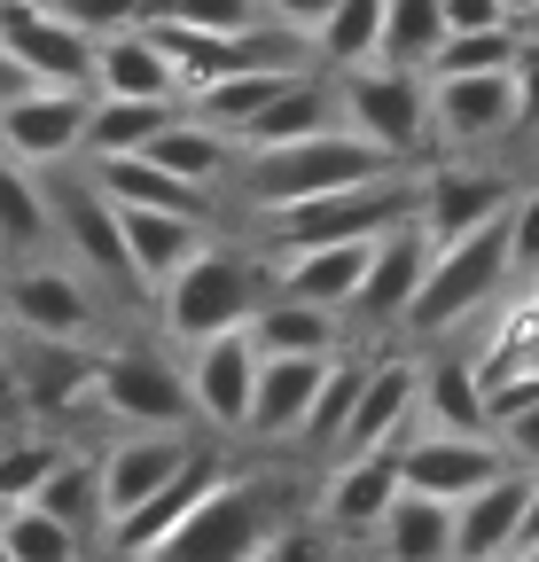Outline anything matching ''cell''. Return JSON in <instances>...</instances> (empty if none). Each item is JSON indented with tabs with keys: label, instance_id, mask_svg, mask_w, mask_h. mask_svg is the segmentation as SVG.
Wrapping results in <instances>:
<instances>
[{
	"label": "cell",
	"instance_id": "cell-1",
	"mask_svg": "<svg viewBox=\"0 0 539 562\" xmlns=\"http://www.w3.org/2000/svg\"><path fill=\"white\" fill-rule=\"evenodd\" d=\"M375 172H398L391 149L360 140L352 125H328V133H305V140H266V149H235L227 165V188L243 211H290L305 195H328V188H352V180H375Z\"/></svg>",
	"mask_w": 539,
	"mask_h": 562
},
{
	"label": "cell",
	"instance_id": "cell-2",
	"mask_svg": "<svg viewBox=\"0 0 539 562\" xmlns=\"http://www.w3.org/2000/svg\"><path fill=\"white\" fill-rule=\"evenodd\" d=\"M290 516H297V492H290L282 469H227L195 501V516L172 539H157L142 562H250Z\"/></svg>",
	"mask_w": 539,
	"mask_h": 562
},
{
	"label": "cell",
	"instance_id": "cell-3",
	"mask_svg": "<svg viewBox=\"0 0 539 562\" xmlns=\"http://www.w3.org/2000/svg\"><path fill=\"white\" fill-rule=\"evenodd\" d=\"M508 281H516V266H508V211H501V220L469 227V235H453V243H430V273H423V290H415V305H407V321H398V328L423 336V344L461 336L478 313L501 305Z\"/></svg>",
	"mask_w": 539,
	"mask_h": 562
},
{
	"label": "cell",
	"instance_id": "cell-4",
	"mask_svg": "<svg viewBox=\"0 0 539 562\" xmlns=\"http://www.w3.org/2000/svg\"><path fill=\"white\" fill-rule=\"evenodd\" d=\"M423 203V165H398V172H375V180H352V188H328V195H305L290 211H266V258L282 250H305V243H368L398 220H415Z\"/></svg>",
	"mask_w": 539,
	"mask_h": 562
},
{
	"label": "cell",
	"instance_id": "cell-5",
	"mask_svg": "<svg viewBox=\"0 0 539 562\" xmlns=\"http://www.w3.org/2000/svg\"><path fill=\"white\" fill-rule=\"evenodd\" d=\"M258 297H266V266L250 258V250H227V243H204L188 266H172L165 281H157V321H165V336H180V344H195V336H220V328H243L250 313H258Z\"/></svg>",
	"mask_w": 539,
	"mask_h": 562
},
{
	"label": "cell",
	"instance_id": "cell-6",
	"mask_svg": "<svg viewBox=\"0 0 539 562\" xmlns=\"http://www.w3.org/2000/svg\"><path fill=\"white\" fill-rule=\"evenodd\" d=\"M0 290H9V336H71V344H94L102 321H110V290L71 266V258H47V250H24L0 266Z\"/></svg>",
	"mask_w": 539,
	"mask_h": 562
},
{
	"label": "cell",
	"instance_id": "cell-7",
	"mask_svg": "<svg viewBox=\"0 0 539 562\" xmlns=\"http://www.w3.org/2000/svg\"><path fill=\"white\" fill-rule=\"evenodd\" d=\"M336 79V117H345L360 140L391 149L398 165H423L430 149V79L407 63H352V70H328Z\"/></svg>",
	"mask_w": 539,
	"mask_h": 562
},
{
	"label": "cell",
	"instance_id": "cell-8",
	"mask_svg": "<svg viewBox=\"0 0 539 562\" xmlns=\"http://www.w3.org/2000/svg\"><path fill=\"white\" fill-rule=\"evenodd\" d=\"M94 406L117 430H204L188 398V368L157 344H110L94 368Z\"/></svg>",
	"mask_w": 539,
	"mask_h": 562
},
{
	"label": "cell",
	"instance_id": "cell-9",
	"mask_svg": "<svg viewBox=\"0 0 539 562\" xmlns=\"http://www.w3.org/2000/svg\"><path fill=\"white\" fill-rule=\"evenodd\" d=\"M55 172H63V165H55ZM47 203H55V250H71V266H87V273L102 281L110 305L149 297V290H142V266H133V250H125L117 203L102 195L94 172H63V180H47Z\"/></svg>",
	"mask_w": 539,
	"mask_h": 562
},
{
	"label": "cell",
	"instance_id": "cell-10",
	"mask_svg": "<svg viewBox=\"0 0 539 562\" xmlns=\"http://www.w3.org/2000/svg\"><path fill=\"white\" fill-rule=\"evenodd\" d=\"M87 117H94V87H47L32 79L16 102H0V149L55 172L87 149Z\"/></svg>",
	"mask_w": 539,
	"mask_h": 562
},
{
	"label": "cell",
	"instance_id": "cell-11",
	"mask_svg": "<svg viewBox=\"0 0 539 562\" xmlns=\"http://www.w3.org/2000/svg\"><path fill=\"white\" fill-rule=\"evenodd\" d=\"M258 336L250 321L243 328H220V336H195L188 344V398H195V422L220 438H243V422H250V391H258Z\"/></svg>",
	"mask_w": 539,
	"mask_h": 562
},
{
	"label": "cell",
	"instance_id": "cell-12",
	"mask_svg": "<svg viewBox=\"0 0 539 562\" xmlns=\"http://www.w3.org/2000/svg\"><path fill=\"white\" fill-rule=\"evenodd\" d=\"M516 125H524L516 70H453V79H430V140H446V149H485V140H508Z\"/></svg>",
	"mask_w": 539,
	"mask_h": 562
},
{
	"label": "cell",
	"instance_id": "cell-13",
	"mask_svg": "<svg viewBox=\"0 0 539 562\" xmlns=\"http://www.w3.org/2000/svg\"><path fill=\"white\" fill-rule=\"evenodd\" d=\"M508 469V446L501 430H415L398 446V476L407 492H430V501H469L485 476Z\"/></svg>",
	"mask_w": 539,
	"mask_h": 562
},
{
	"label": "cell",
	"instance_id": "cell-14",
	"mask_svg": "<svg viewBox=\"0 0 539 562\" xmlns=\"http://www.w3.org/2000/svg\"><path fill=\"white\" fill-rule=\"evenodd\" d=\"M220 476H227L220 446H195V453H188V461H180V469H172L157 492H149L142 508H125V516L102 531V554H110V562H142L157 539H172V531L195 516V501H204V492H212Z\"/></svg>",
	"mask_w": 539,
	"mask_h": 562
},
{
	"label": "cell",
	"instance_id": "cell-15",
	"mask_svg": "<svg viewBox=\"0 0 539 562\" xmlns=\"http://www.w3.org/2000/svg\"><path fill=\"white\" fill-rule=\"evenodd\" d=\"M407 492L398 476V446H345L321 484V524L336 539H375V524L391 516V501Z\"/></svg>",
	"mask_w": 539,
	"mask_h": 562
},
{
	"label": "cell",
	"instance_id": "cell-16",
	"mask_svg": "<svg viewBox=\"0 0 539 562\" xmlns=\"http://www.w3.org/2000/svg\"><path fill=\"white\" fill-rule=\"evenodd\" d=\"M328 368H336V351H266L243 438L250 446H297L305 438V414H313V398L328 383Z\"/></svg>",
	"mask_w": 539,
	"mask_h": 562
},
{
	"label": "cell",
	"instance_id": "cell-17",
	"mask_svg": "<svg viewBox=\"0 0 539 562\" xmlns=\"http://www.w3.org/2000/svg\"><path fill=\"white\" fill-rule=\"evenodd\" d=\"M0 47L47 87H94V32L63 24L40 0H0Z\"/></svg>",
	"mask_w": 539,
	"mask_h": 562
},
{
	"label": "cell",
	"instance_id": "cell-18",
	"mask_svg": "<svg viewBox=\"0 0 539 562\" xmlns=\"http://www.w3.org/2000/svg\"><path fill=\"white\" fill-rule=\"evenodd\" d=\"M9 351H16V383H24L32 422H63V414H87V406H94V368H102L94 344H71V336H16Z\"/></svg>",
	"mask_w": 539,
	"mask_h": 562
},
{
	"label": "cell",
	"instance_id": "cell-19",
	"mask_svg": "<svg viewBox=\"0 0 539 562\" xmlns=\"http://www.w3.org/2000/svg\"><path fill=\"white\" fill-rule=\"evenodd\" d=\"M516 203V180L493 172V165H423V203H415V227L430 243H453L469 227L501 220V211Z\"/></svg>",
	"mask_w": 539,
	"mask_h": 562
},
{
	"label": "cell",
	"instance_id": "cell-20",
	"mask_svg": "<svg viewBox=\"0 0 539 562\" xmlns=\"http://www.w3.org/2000/svg\"><path fill=\"white\" fill-rule=\"evenodd\" d=\"M195 446H204L195 430H125V438H110V453L94 461V476H102V516L117 524L125 508H142ZM110 524H102V531H110Z\"/></svg>",
	"mask_w": 539,
	"mask_h": 562
},
{
	"label": "cell",
	"instance_id": "cell-21",
	"mask_svg": "<svg viewBox=\"0 0 539 562\" xmlns=\"http://www.w3.org/2000/svg\"><path fill=\"white\" fill-rule=\"evenodd\" d=\"M415 430H423V360H368L352 422H345V446H407Z\"/></svg>",
	"mask_w": 539,
	"mask_h": 562
},
{
	"label": "cell",
	"instance_id": "cell-22",
	"mask_svg": "<svg viewBox=\"0 0 539 562\" xmlns=\"http://www.w3.org/2000/svg\"><path fill=\"white\" fill-rule=\"evenodd\" d=\"M368 258H375V235L368 243H305V250H282L274 266H266V290H282L297 305L352 313L360 281H368Z\"/></svg>",
	"mask_w": 539,
	"mask_h": 562
},
{
	"label": "cell",
	"instance_id": "cell-23",
	"mask_svg": "<svg viewBox=\"0 0 539 562\" xmlns=\"http://www.w3.org/2000/svg\"><path fill=\"white\" fill-rule=\"evenodd\" d=\"M524 508H531V469L508 461L501 476H485L469 501H453V562H485V554H516L524 539Z\"/></svg>",
	"mask_w": 539,
	"mask_h": 562
},
{
	"label": "cell",
	"instance_id": "cell-24",
	"mask_svg": "<svg viewBox=\"0 0 539 562\" xmlns=\"http://www.w3.org/2000/svg\"><path fill=\"white\" fill-rule=\"evenodd\" d=\"M423 273H430V235H423L415 220L383 227V235H375V258H368V281H360V297H352V313H360L368 328L407 321V305H415V290H423Z\"/></svg>",
	"mask_w": 539,
	"mask_h": 562
},
{
	"label": "cell",
	"instance_id": "cell-25",
	"mask_svg": "<svg viewBox=\"0 0 539 562\" xmlns=\"http://www.w3.org/2000/svg\"><path fill=\"white\" fill-rule=\"evenodd\" d=\"M110 203H157V211H188V220H220V188L204 180H180L172 165H157L149 149H125V157H79Z\"/></svg>",
	"mask_w": 539,
	"mask_h": 562
},
{
	"label": "cell",
	"instance_id": "cell-26",
	"mask_svg": "<svg viewBox=\"0 0 539 562\" xmlns=\"http://www.w3.org/2000/svg\"><path fill=\"white\" fill-rule=\"evenodd\" d=\"M328 125H345L336 117V79L313 63H297L290 79L266 94V110L235 133V149H266V140H305V133H328Z\"/></svg>",
	"mask_w": 539,
	"mask_h": 562
},
{
	"label": "cell",
	"instance_id": "cell-27",
	"mask_svg": "<svg viewBox=\"0 0 539 562\" xmlns=\"http://www.w3.org/2000/svg\"><path fill=\"white\" fill-rule=\"evenodd\" d=\"M117 227H125V250L142 266V290L157 297V281L172 266H188L195 250L212 243V220H188V211H157V203H117Z\"/></svg>",
	"mask_w": 539,
	"mask_h": 562
},
{
	"label": "cell",
	"instance_id": "cell-28",
	"mask_svg": "<svg viewBox=\"0 0 539 562\" xmlns=\"http://www.w3.org/2000/svg\"><path fill=\"white\" fill-rule=\"evenodd\" d=\"M94 94H142V102H180V79L157 47L149 24H125L110 40H94Z\"/></svg>",
	"mask_w": 539,
	"mask_h": 562
},
{
	"label": "cell",
	"instance_id": "cell-29",
	"mask_svg": "<svg viewBox=\"0 0 539 562\" xmlns=\"http://www.w3.org/2000/svg\"><path fill=\"white\" fill-rule=\"evenodd\" d=\"M24 250H55V203H47V172L0 149V258Z\"/></svg>",
	"mask_w": 539,
	"mask_h": 562
},
{
	"label": "cell",
	"instance_id": "cell-30",
	"mask_svg": "<svg viewBox=\"0 0 539 562\" xmlns=\"http://www.w3.org/2000/svg\"><path fill=\"white\" fill-rule=\"evenodd\" d=\"M375 554L383 562H453V501L398 492L391 516L375 524Z\"/></svg>",
	"mask_w": 539,
	"mask_h": 562
},
{
	"label": "cell",
	"instance_id": "cell-31",
	"mask_svg": "<svg viewBox=\"0 0 539 562\" xmlns=\"http://www.w3.org/2000/svg\"><path fill=\"white\" fill-rule=\"evenodd\" d=\"M250 336H258V351H345V313L266 290L258 313H250Z\"/></svg>",
	"mask_w": 539,
	"mask_h": 562
},
{
	"label": "cell",
	"instance_id": "cell-32",
	"mask_svg": "<svg viewBox=\"0 0 539 562\" xmlns=\"http://www.w3.org/2000/svg\"><path fill=\"white\" fill-rule=\"evenodd\" d=\"M423 430H493L478 360H423Z\"/></svg>",
	"mask_w": 539,
	"mask_h": 562
},
{
	"label": "cell",
	"instance_id": "cell-33",
	"mask_svg": "<svg viewBox=\"0 0 539 562\" xmlns=\"http://www.w3.org/2000/svg\"><path fill=\"white\" fill-rule=\"evenodd\" d=\"M180 117V102H142V94H94L87 117V149L79 157H125V149H149V140Z\"/></svg>",
	"mask_w": 539,
	"mask_h": 562
},
{
	"label": "cell",
	"instance_id": "cell-34",
	"mask_svg": "<svg viewBox=\"0 0 539 562\" xmlns=\"http://www.w3.org/2000/svg\"><path fill=\"white\" fill-rule=\"evenodd\" d=\"M149 157L157 165H172L180 180H204V188H220L227 180V165H235V140L220 133V125H204L195 110H180L157 140H149Z\"/></svg>",
	"mask_w": 539,
	"mask_h": 562
},
{
	"label": "cell",
	"instance_id": "cell-35",
	"mask_svg": "<svg viewBox=\"0 0 539 562\" xmlns=\"http://www.w3.org/2000/svg\"><path fill=\"white\" fill-rule=\"evenodd\" d=\"M290 70H297V63H266V70H227V79L195 87V94H188V110L204 117V125H220V133L235 140V133H243V125H250V117L266 110V94H274V87L290 79Z\"/></svg>",
	"mask_w": 539,
	"mask_h": 562
},
{
	"label": "cell",
	"instance_id": "cell-36",
	"mask_svg": "<svg viewBox=\"0 0 539 562\" xmlns=\"http://www.w3.org/2000/svg\"><path fill=\"white\" fill-rule=\"evenodd\" d=\"M375 55H383V0H336L328 24L313 32V63L352 70V63H375Z\"/></svg>",
	"mask_w": 539,
	"mask_h": 562
},
{
	"label": "cell",
	"instance_id": "cell-37",
	"mask_svg": "<svg viewBox=\"0 0 539 562\" xmlns=\"http://www.w3.org/2000/svg\"><path fill=\"white\" fill-rule=\"evenodd\" d=\"M32 501H40L47 516H63L71 531H87V539H102V524H110V516H102V476H94V461H87V453H63Z\"/></svg>",
	"mask_w": 539,
	"mask_h": 562
},
{
	"label": "cell",
	"instance_id": "cell-38",
	"mask_svg": "<svg viewBox=\"0 0 539 562\" xmlns=\"http://www.w3.org/2000/svg\"><path fill=\"white\" fill-rule=\"evenodd\" d=\"M63 453H71V446H63L55 422H24V430H9V438H0V501H9V508L32 501Z\"/></svg>",
	"mask_w": 539,
	"mask_h": 562
},
{
	"label": "cell",
	"instance_id": "cell-39",
	"mask_svg": "<svg viewBox=\"0 0 539 562\" xmlns=\"http://www.w3.org/2000/svg\"><path fill=\"white\" fill-rule=\"evenodd\" d=\"M446 32H453V24H446V0H383V55H375V63L423 70Z\"/></svg>",
	"mask_w": 539,
	"mask_h": 562
},
{
	"label": "cell",
	"instance_id": "cell-40",
	"mask_svg": "<svg viewBox=\"0 0 539 562\" xmlns=\"http://www.w3.org/2000/svg\"><path fill=\"white\" fill-rule=\"evenodd\" d=\"M524 24H478V32H446L438 55L423 63V79H453V70H516Z\"/></svg>",
	"mask_w": 539,
	"mask_h": 562
},
{
	"label": "cell",
	"instance_id": "cell-41",
	"mask_svg": "<svg viewBox=\"0 0 539 562\" xmlns=\"http://www.w3.org/2000/svg\"><path fill=\"white\" fill-rule=\"evenodd\" d=\"M0 547H9L16 562H87V531H71L63 516H47L40 501H16L9 508V531H0Z\"/></svg>",
	"mask_w": 539,
	"mask_h": 562
},
{
	"label": "cell",
	"instance_id": "cell-42",
	"mask_svg": "<svg viewBox=\"0 0 539 562\" xmlns=\"http://www.w3.org/2000/svg\"><path fill=\"white\" fill-rule=\"evenodd\" d=\"M360 375H368V360L336 351V368H328V383H321V398H313V414H305V438H297L305 453H336V446H345V422H352Z\"/></svg>",
	"mask_w": 539,
	"mask_h": 562
},
{
	"label": "cell",
	"instance_id": "cell-43",
	"mask_svg": "<svg viewBox=\"0 0 539 562\" xmlns=\"http://www.w3.org/2000/svg\"><path fill=\"white\" fill-rule=\"evenodd\" d=\"M165 16L195 24V32H258V24H274V16H266V0H172Z\"/></svg>",
	"mask_w": 539,
	"mask_h": 562
},
{
	"label": "cell",
	"instance_id": "cell-44",
	"mask_svg": "<svg viewBox=\"0 0 539 562\" xmlns=\"http://www.w3.org/2000/svg\"><path fill=\"white\" fill-rule=\"evenodd\" d=\"M250 562H336V531H328V524H297V516H290L274 539L250 554Z\"/></svg>",
	"mask_w": 539,
	"mask_h": 562
},
{
	"label": "cell",
	"instance_id": "cell-45",
	"mask_svg": "<svg viewBox=\"0 0 539 562\" xmlns=\"http://www.w3.org/2000/svg\"><path fill=\"white\" fill-rule=\"evenodd\" d=\"M40 9H55L63 24H79V32H94V40L142 24V0H40Z\"/></svg>",
	"mask_w": 539,
	"mask_h": 562
},
{
	"label": "cell",
	"instance_id": "cell-46",
	"mask_svg": "<svg viewBox=\"0 0 539 562\" xmlns=\"http://www.w3.org/2000/svg\"><path fill=\"white\" fill-rule=\"evenodd\" d=\"M508 266L516 281H539V188H516L508 203Z\"/></svg>",
	"mask_w": 539,
	"mask_h": 562
},
{
	"label": "cell",
	"instance_id": "cell-47",
	"mask_svg": "<svg viewBox=\"0 0 539 562\" xmlns=\"http://www.w3.org/2000/svg\"><path fill=\"white\" fill-rule=\"evenodd\" d=\"M493 430H501V446H508V461H524V469H539V391L516 406V414H501L493 422Z\"/></svg>",
	"mask_w": 539,
	"mask_h": 562
},
{
	"label": "cell",
	"instance_id": "cell-48",
	"mask_svg": "<svg viewBox=\"0 0 539 562\" xmlns=\"http://www.w3.org/2000/svg\"><path fill=\"white\" fill-rule=\"evenodd\" d=\"M328 9H336V0H266V16H274L290 40H305V47H313V32L328 24Z\"/></svg>",
	"mask_w": 539,
	"mask_h": 562
},
{
	"label": "cell",
	"instance_id": "cell-49",
	"mask_svg": "<svg viewBox=\"0 0 539 562\" xmlns=\"http://www.w3.org/2000/svg\"><path fill=\"white\" fill-rule=\"evenodd\" d=\"M24 422H32V406H24V383H16V351L0 344V438L24 430Z\"/></svg>",
	"mask_w": 539,
	"mask_h": 562
},
{
	"label": "cell",
	"instance_id": "cell-50",
	"mask_svg": "<svg viewBox=\"0 0 539 562\" xmlns=\"http://www.w3.org/2000/svg\"><path fill=\"white\" fill-rule=\"evenodd\" d=\"M446 24H453V32H478V24H516V0H446Z\"/></svg>",
	"mask_w": 539,
	"mask_h": 562
},
{
	"label": "cell",
	"instance_id": "cell-51",
	"mask_svg": "<svg viewBox=\"0 0 539 562\" xmlns=\"http://www.w3.org/2000/svg\"><path fill=\"white\" fill-rule=\"evenodd\" d=\"M516 110H524V125H539V40H524V55H516Z\"/></svg>",
	"mask_w": 539,
	"mask_h": 562
},
{
	"label": "cell",
	"instance_id": "cell-52",
	"mask_svg": "<svg viewBox=\"0 0 539 562\" xmlns=\"http://www.w3.org/2000/svg\"><path fill=\"white\" fill-rule=\"evenodd\" d=\"M24 87H32V70H24V63H16L9 47H0V102H16Z\"/></svg>",
	"mask_w": 539,
	"mask_h": 562
},
{
	"label": "cell",
	"instance_id": "cell-53",
	"mask_svg": "<svg viewBox=\"0 0 539 562\" xmlns=\"http://www.w3.org/2000/svg\"><path fill=\"white\" fill-rule=\"evenodd\" d=\"M516 547H539V469H531V508H524V539Z\"/></svg>",
	"mask_w": 539,
	"mask_h": 562
},
{
	"label": "cell",
	"instance_id": "cell-54",
	"mask_svg": "<svg viewBox=\"0 0 539 562\" xmlns=\"http://www.w3.org/2000/svg\"><path fill=\"white\" fill-rule=\"evenodd\" d=\"M516 24H524V40H539V0H531V9H524Z\"/></svg>",
	"mask_w": 539,
	"mask_h": 562
},
{
	"label": "cell",
	"instance_id": "cell-55",
	"mask_svg": "<svg viewBox=\"0 0 539 562\" xmlns=\"http://www.w3.org/2000/svg\"><path fill=\"white\" fill-rule=\"evenodd\" d=\"M0 344H9V290H0Z\"/></svg>",
	"mask_w": 539,
	"mask_h": 562
},
{
	"label": "cell",
	"instance_id": "cell-56",
	"mask_svg": "<svg viewBox=\"0 0 539 562\" xmlns=\"http://www.w3.org/2000/svg\"><path fill=\"white\" fill-rule=\"evenodd\" d=\"M516 562H539V547H516Z\"/></svg>",
	"mask_w": 539,
	"mask_h": 562
},
{
	"label": "cell",
	"instance_id": "cell-57",
	"mask_svg": "<svg viewBox=\"0 0 539 562\" xmlns=\"http://www.w3.org/2000/svg\"><path fill=\"white\" fill-rule=\"evenodd\" d=\"M0 531H9V501H0Z\"/></svg>",
	"mask_w": 539,
	"mask_h": 562
},
{
	"label": "cell",
	"instance_id": "cell-58",
	"mask_svg": "<svg viewBox=\"0 0 539 562\" xmlns=\"http://www.w3.org/2000/svg\"><path fill=\"white\" fill-rule=\"evenodd\" d=\"M0 562H16V554H9V547H0Z\"/></svg>",
	"mask_w": 539,
	"mask_h": 562
},
{
	"label": "cell",
	"instance_id": "cell-59",
	"mask_svg": "<svg viewBox=\"0 0 539 562\" xmlns=\"http://www.w3.org/2000/svg\"><path fill=\"white\" fill-rule=\"evenodd\" d=\"M524 9H531V0H516V16H524Z\"/></svg>",
	"mask_w": 539,
	"mask_h": 562
},
{
	"label": "cell",
	"instance_id": "cell-60",
	"mask_svg": "<svg viewBox=\"0 0 539 562\" xmlns=\"http://www.w3.org/2000/svg\"><path fill=\"white\" fill-rule=\"evenodd\" d=\"M375 562H383V554H375Z\"/></svg>",
	"mask_w": 539,
	"mask_h": 562
}]
</instances>
